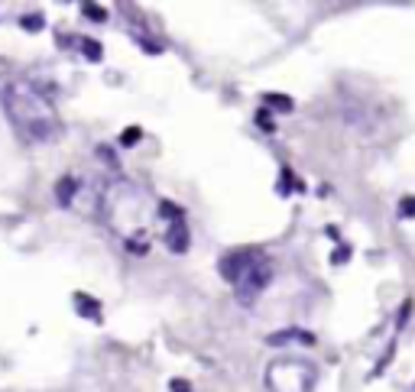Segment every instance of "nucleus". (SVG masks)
I'll return each instance as SVG.
<instances>
[{
  "instance_id": "1",
  "label": "nucleus",
  "mask_w": 415,
  "mask_h": 392,
  "mask_svg": "<svg viewBox=\"0 0 415 392\" xmlns=\"http://www.w3.org/2000/svg\"><path fill=\"white\" fill-rule=\"evenodd\" d=\"M101 214L107 227L124 240V247L133 253H146L156 234L159 221V201L150 198L146 188L136 182L117 178L101 192Z\"/></svg>"
},
{
  "instance_id": "2",
  "label": "nucleus",
  "mask_w": 415,
  "mask_h": 392,
  "mask_svg": "<svg viewBox=\"0 0 415 392\" xmlns=\"http://www.w3.org/2000/svg\"><path fill=\"white\" fill-rule=\"evenodd\" d=\"M0 104H4V114H7V120L23 140L52 143L62 133V120L55 114V104L26 78L20 75L0 78Z\"/></svg>"
},
{
  "instance_id": "3",
  "label": "nucleus",
  "mask_w": 415,
  "mask_h": 392,
  "mask_svg": "<svg viewBox=\"0 0 415 392\" xmlns=\"http://www.w3.org/2000/svg\"><path fill=\"white\" fill-rule=\"evenodd\" d=\"M220 275L240 292V299L250 301L260 295L272 279V263L260 250H237L220 259Z\"/></svg>"
},
{
  "instance_id": "4",
  "label": "nucleus",
  "mask_w": 415,
  "mask_h": 392,
  "mask_svg": "<svg viewBox=\"0 0 415 392\" xmlns=\"http://www.w3.org/2000/svg\"><path fill=\"white\" fill-rule=\"evenodd\" d=\"M315 379H318L315 367L302 357H279L266 367L270 392H312Z\"/></svg>"
},
{
  "instance_id": "5",
  "label": "nucleus",
  "mask_w": 415,
  "mask_h": 392,
  "mask_svg": "<svg viewBox=\"0 0 415 392\" xmlns=\"http://www.w3.org/2000/svg\"><path fill=\"white\" fill-rule=\"evenodd\" d=\"M166 247L172 253H185L188 250V227L185 221H169L166 224Z\"/></svg>"
},
{
  "instance_id": "6",
  "label": "nucleus",
  "mask_w": 415,
  "mask_h": 392,
  "mask_svg": "<svg viewBox=\"0 0 415 392\" xmlns=\"http://www.w3.org/2000/svg\"><path fill=\"white\" fill-rule=\"evenodd\" d=\"M75 308H78V315L91 318V321H98V318H101V305H98L91 295H85V292H78V295H75Z\"/></svg>"
},
{
  "instance_id": "7",
  "label": "nucleus",
  "mask_w": 415,
  "mask_h": 392,
  "mask_svg": "<svg viewBox=\"0 0 415 392\" xmlns=\"http://www.w3.org/2000/svg\"><path fill=\"white\" fill-rule=\"evenodd\" d=\"M55 192H59V201L62 204H72V201H75V192H78V178H62L59 185H55Z\"/></svg>"
},
{
  "instance_id": "8",
  "label": "nucleus",
  "mask_w": 415,
  "mask_h": 392,
  "mask_svg": "<svg viewBox=\"0 0 415 392\" xmlns=\"http://www.w3.org/2000/svg\"><path fill=\"white\" fill-rule=\"evenodd\" d=\"M85 17H88V20H98V23H101V20H107V10H104L101 4H85Z\"/></svg>"
},
{
  "instance_id": "9",
  "label": "nucleus",
  "mask_w": 415,
  "mask_h": 392,
  "mask_svg": "<svg viewBox=\"0 0 415 392\" xmlns=\"http://www.w3.org/2000/svg\"><path fill=\"white\" fill-rule=\"evenodd\" d=\"M399 217H415V195L399 201Z\"/></svg>"
},
{
  "instance_id": "10",
  "label": "nucleus",
  "mask_w": 415,
  "mask_h": 392,
  "mask_svg": "<svg viewBox=\"0 0 415 392\" xmlns=\"http://www.w3.org/2000/svg\"><path fill=\"white\" fill-rule=\"evenodd\" d=\"M120 143H124V146H136V143H140V126L124 130V133H120Z\"/></svg>"
},
{
  "instance_id": "11",
  "label": "nucleus",
  "mask_w": 415,
  "mask_h": 392,
  "mask_svg": "<svg viewBox=\"0 0 415 392\" xmlns=\"http://www.w3.org/2000/svg\"><path fill=\"white\" fill-rule=\"evenodd\" d=\"M81 52H85L88 59H94V62L101 59V46H98V42H91V39H85V42H81Z\"/></svg>"
},
{
  "instance_id": "12",
  "label": "nucleus",
  "mask_w": 415,
  "mask_h": 392,
  "mask_svg": "<svg viewBox=\"0 0 415 392\" xmlns=\"http://www.w3.org/2000/svg\"><path fill=\"white\" fill-rule=\"evenodd\" d=\"M266 104H272V107H279V110H292V100L279 98V94H270V98H266Z\"/></svg>"
},
{
  "instance_id": "13",
  "label": "nucleus",
  "mask_w": 415,
  "mask_h": 392,
  "mask_svg": "<svg viewBox=\"0 0 415 392\" xmlns=\"http://www.w3.org/2000/svg\"><path fill=\"white\" fill-rule=\"evenodd\" d=\"M169 389H172V392H192V386H188L185 379H172Z\"/></svg>"
},
{
  "instance_id": "14",
  "label": "nucleus",
  "mask_w": 415,
  "mask_h": 392,
  "mask_svg": "<svg viewBox=\"0 0 415 392\" xmlns=\"http://www.w3.org/2000/svg\"><path fill=\"white\" fill-rule=\"evenodd\" d=\"M23 26H29V30H36V26H43V17H26Z\"/></svg>"
}]
</instances>
